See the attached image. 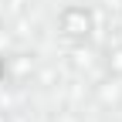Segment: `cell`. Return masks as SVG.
<instances>
[{"instance_id": "3957f363", "label": "cell", "mask_w": 122, "mask_h": 122, "mask_svg": "<svg viewBox=\"0 0 122 122\" xmlns=\"http://www.w3.org/2000/svg\"><path fill=\"white\" fill-rule=\"evenodd\" d=\"M109 68H112L115 75H122V44L109 48Z\"/></svg>"}, {"instance_id": "277c9868", "label": "cell", "mask_w": 122, "mask_h": 122, "mask_svg": "<svg viewBox=\"0 0 122 122\" xmlns=\"http://www.w3.org/2000/svg\"><path fill=\"white\" fill-rule=\"evenodd\" d=\"M0 78H4V65H0Z\"/></svg>"}, {"instance_id": "6da1fadb", "label": "cell", "mask_w": 122, "mask_h": 122, "mask_svg": "<svg viewBox=\"0 0 122 122\" xmlns=\"http://www.w3.org/2000/svg\"><path fill=\"white\" fill-rule=\"evenodd\" d=\"M61 30H65L71 41H85L92 34V14L85 7H68L61 14Z\"/></svg>"}, {"instance_id": "7a4b0ae2", "label": "cell", "mask_w": 122, "mask_h": 122, "mask_svg": "<svg viewBox=\"0 0 122 122\" xmlns=\"http://www.w3.org/2000/svg\"><path fill=\"white\" fill-rule=\"evenodd\" d=\"M98 102L105 105V109H119L122 105V85L119 81H105V85H98Z\"/></svg>"}]
</instances>
